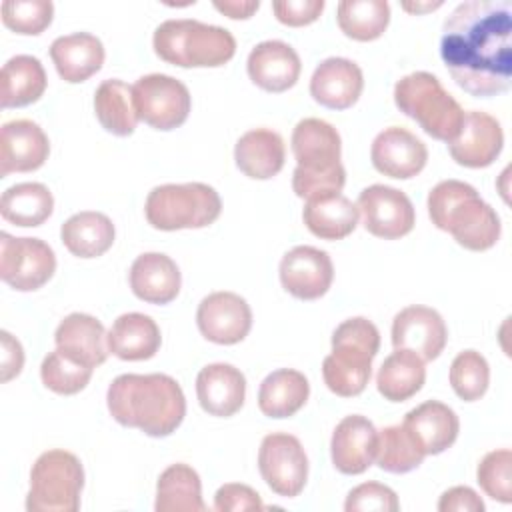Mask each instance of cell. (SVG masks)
<instances>
[{"label":"cell","instance_id":"6da1fadb","mask_svg":"<svg viewBox=\"0 0 512 512\" xmlns=\"http://www.w3.org/2000/svg\"><path fill=\"white\" fill-rule=\"evenodd\" d=\"M512 4L468 0L442 24L440 58L452 80L472 96L490 98L512 84Z\"/></svg>","mask_w":512,"mask_h":512},{"label":"cell","instance_id":"7a4b0ae2","mask_svg":"<svg viewBox=\"0 0 512 512\" xmlns=\"http://www.w3.org/2000/svg\"><path fill=\"white\" fill-rule=\"evenodd\" d=\"M112 418L152 438L170 436L186 416L180 384L168 374H120L106 392Z\"/></svg>","mask_w":512,"mask_h":512},{"label":"cell","instance_id":"3957f363","mask_svg":"<svg viewBox=\"0 0 512 512\" xmlns=\"http://www.w3.org/2000/svg\"><path fill=\"white\" fill-rule=\"evenodd\" d=\"M428 216L438 230L472 252L492 248L502 232L496 210L486 204L474 186L462 180H442L428 192Z\"/></svg>","mask_w":512,"mask_h":512},{"label":"cell","instance_id":"277c9868","mask_svg":"<svg viewBox=\"0 0 512 512\" xmlns=\"http://www.w3.org/2000/svg\"><path fill=\"white\" fill-rule=\"evenodd\" d=\"M292 152L296 168L292 190L298 198L342 192L346 170L340 162L342 140L338 130L320 118H304L292 130Z\"/></svg>","mask_w":512,"mask_h":512},{"label":"cell","instance_id":"5b68a950","mask_svg":"<svg viewBox=\"0 0 512 512\" xmlns=\"http://www.w3.org/2000/svg\"><path fill=\"white\" fill-rule=\"evenodd\" d=\"M378 348L380 332L368 318L354 316L338 324L332 334V352L322 362V376L328 390L342 398L364 392Z\"/></svg>","mask_w":512,"mask_h":512},{"label":"cell","instance_id":"8992f818","mask_svg":"<svg viewBox=\"0 0 512 512\" xmlns=\"http://www.w3.org/2000/svg\"><path fill=\"white\" fill-rule=\"evenodd\" d=\"M152 46L160 60L180 68H218L236 54L230 30L190 18L162 22L154 30Z\"/></svg>","mask_w":512,"mask_h":512},{"label":"cell","instance_id":"52a82bcc","mask_svg":"<svg viewBox=\"0 0 512 512\" xmlns=\"http://www.w3.org/2000/svg\"><path fill=\"white\" fill-rule=\"evenodd\" d=\"M394 104L420 128L446 144H450L464 122V110L458 100L444 90L440 80L430 72H412L394 86Z\"/></svg>","mask_w":512,"mask_h":512},{"label":"cell","instance_id":"ba28073f","mask_svg":"<svg viewBox=\"0 0 512 512\" xmlns=\"http://www.w3.org/2000/svg\"><path fill=\"white\" fill-rule=\"evenodd\" d=\"M222 212L218 192L202 182L162 184L148 192L144 214L156 230H184L210 226Z\"/></svg>","mask_w":512,"mask_h":512},{"label":"cell","instance_id":"9c48e42d","mask_svg":"<svg viewBox=\"0 0 512 512\" xmlns=\"http://www.w3.org/2000/svg\"><path fill=\"white\" fill-rule=\"evenodd\" d=\"M84 488V468L68 450L42 452L30 470L28 512H76Z\"/></svg>","mask_w":512,"mask_h":512},{"label":"cell","instance_id":"30bf717a","mask_svg":"<svg viewBox=\"0 0 512 512\" xmlns=\"http://www.w3.org/2000/svg\"><path fill=\"white\" fill-rule=\"evenodd\" d=\"M132 92L138 118L156 130L166 132L182 126L192 108L186 84L168 74L140 76Z\"/></svg>","mask_w":512,"mask_h":512},{"label":"cell","instance_id":"8fae6325","mask_svg":"<svg viewBox=\"0 0 512 512\" xmlns=\"http://www.w3.org/2000/svg\"><path fill=\"white\" fill-rule=\"evenodd\" d=\"M56 270L54 250L40 238L0 234V278L14 290L42 288Z\"/></svg>","mask_w":512,"mask_h":512},{"label":"cell","instance_id":"7c38bea8","mask_svg":"<svg viewBox=\"0 0 512 512\" xmlns=\"http://www.w3.org/2000/svg\"><path fill=\"white\" fill-rule=\"evenodd\" d=\"M258 468L268 488L284 498L298 496L308 480V456L300 440L286 432H272L262 438Z\"/></svg>","mask_w":512,"mask_h":512},{"label":"cell","instance_id":"4fadbf2b","mask_svg":"<svg viewBox=\"0 0 512 512\" xmlns=\"http://www.w3.org/2000/svg\"><path fill=\"white\" fill-rule=\"evenodd\" d=\"M358 210L362 214L364 228L378 238L396 240L412 232L416 224V212L410 198L392 186L372 184L358 196Z\"/></svg>","mask_w":512,"mask_h":512},{"label":"cell","instance_id":"5bb4252c","mask_svg":"<svg viewBox=\"0 0 512 512\" xmlns=\"http://www.w3.org/2000/svg\"><path fill=\"white\" fill-rule=\"evenodd\" d=\"M200 334L222 346L242 342L252 328V310L236 292H212L202 298L196 310Z\"/></svg>","mask_w":512,"mask_h":512},{"label":"cell","instance_id":"9a60e30c","mask_svg":"<svg viewBox=\"0 0 512 512\" xmlns=\"http://www.w3.org/2000/svg\"><path fill=\"white\" fill-rule=\"evenodd\" d=\"M282 288L298 300H318L334 280V264L328 252L314 246H294L280 260Z\"/></svg>","mask_w":512,"mask_h":512},{"label":"cell","instance_id":"2e32d148","mask_svg":"<svg viewBox=\"0 0 512 512\" xmlns=\"http://www.w3.org/2000/svg\"><path fill=\"white\" fill-rule=\"evenodd\" d=\"M448 328L442 316L422 304L402 308L392 320V344L394 348L410 350L424 362L438 358L446 346Z\"/></svg>","mask_w":512,"mask_h":512},{"label":"cell","instance_id":"e0dca14e","mask_svg":"<svg viewBox=\"0 0 512 512\" xmlns=\"http://www.w3.org/2000/svg\"><path fill=\"white\" fill-rule=\"evenodd\" d=\"M370 158L380 174L408 180L424 170L428 162V148L410 130L390 126L376 134L370 148Z\"/></svg>","mask_w":512,"mask_h":512},{"label":"cell","instance_id":"ac0fdd59","mask_svg":"<svg viewBox=\"0 0 512 512\" xmlns=\"http://www.w3.org/2000/svg\"><path fill=\"white\" fill-rule=\"evenodd\" d=\"M504 146L500 122L480 110L464 112V122L458 136L448 144L452 160L466 168L490 166Z\"/></svg>","mask_w":512,"mask_h":512},{"label":"cell","instance_id":"d6986e66","mask_svg":"<svg viewBox=\"0 0 512 512\" xmlns=\"http://www.w3.org/2000/svg\"><path fill=\"white\" fill-rule=\"evenodd\" d=\"M378 448V430L374 424L360 414H352L342 418L330 440V454L332 464L342 474H362L366 472L374 458Z\"/></svg>","mask_w":512,"mask_h":512},{"label":"cell","instance_id":"ffe728a7","mask_svg":"<svg viewBox=\"0 0 512 512\" xmlns=\"http://www.w3.org/2000/svg\"><path fill=\"white\" fill-rule=\"evenodd\" d=\"M50 154L46 132L32 120H10L0 132V178L38 170Z\"/></svg>","mask_w":512,"mask_h":512},{"label":"cell","instance_id":"44dd1931","mask_svg":"<svg viewBox=\"0 0 512 512\" xmlns=\"http://www.w3.org/2000/svg\"><path fill=\"white\" fill-rule=\"evenodd\" d=\"M246 70L258 88L278 94L298 82L302 62L290 44L282 40H264L250 50Z\"/></svg>","mask_w":512,"mask_h":512},{"label":"cell","instance_id":"7402d4cb","mask_svg":"<svg viewBox=\"0 0 512 512\" xmlns=\"http://www.w3.org/2000/svg\"><path fill=\"white\" fill-rule=\"evenodd\" d=\"M362 88L364 76L360 66L342 56L322 60L310 78L312 98L330 110H346L354 106Z\"/></svg>","mask_w":512,"mask_h":512},{"label":"cell","instance_id":"603a6c76","mask_svg":"<svg viewBox=\"0 0 512 512\" xmlns=\"http://www.w3.org/2000/svg\"><path fill=\"white\" fill-rule=\"evenodd\" d=\"M196 396L210 416H234L244 406L246 378L232 364H208L196 376Z\"/></svg>","mask_w":512,"mask_h":512},{"label":"cell","instance_id":"cb8c5ba5","mask_svg":"<svg viewBox=\"0 0 512 512\" xmlns=\"http://www.w3.org/2000/svg\"><path fill=\"white\" fill-rule=\"evenodd\" d=\"M402 426L410 432L426 456L442 454L448 450L460 432V420L456 412L438 400H426L412 408L404 416Z\"/></svg>","mask_w":512,"mask_h":512},{"label":"cell","instance_id":"d4e9b609","mask_svg":"<svg viewBox=\"0 0 512 512\" xmlns=\"http://www.w3.org/2000/svg\"><path fill=\"white\" fill-rule=\"evenodd\" d=\"M182 286L176 262L162 252H144L130 266V288L148 304L172 302Z\"/></svg>","mask_w":512,"mask_h":512},{"label":"cell","instance_id":"484cf974","mask_svg":"<svg viewBox=\"0 0 512 512\" xmlns=\"http://www.w3.org/2000/svg\"><path fill=\"white\" fill-rule=\"evenodd\" d=\"M104 46L90 32L58 36L50 44V58L62 80L78 84L94 76L104 64Z\"/></svg>","mask_w":512,"mask_h":512},{"label":"cell","instance_id":"4316f807","mask_svg":"<svg viewBox=\"0 0 512 512\" xmlns=\"http://www.w3.org/2000/svg\"><path fill=\"white\" fill-rule=\"evenodd\" d=\"M102 322L90 314H68L54 332L56 348L74 356L76 360L96 368L106 362L108 340Z\"/></svg>","mask_w":512,"mask_h":512},{"label":"cell","instance_id":"83f0119b","mask_svg":"<svg viewBox=\"0 0 512 512\" xmlns=\"http://www.w3.org/2000/svg\"><path fill=\"white\" fill-rule=\"evenodd\" d=\"M234 160L240 172L254 180L276 176L286 160V146L278 132L254 128L244 132L234 146Z\"/></svg>","mask_w":512,"mask_h":512},{"label":"cell","instance_id":"f1b7e54d","mask_svg":"<svg viewBox=\"0 0 512 512\" xmlns=\"http://www.w3.org/2000/svg\"><path fill=\"white\" fill-rule=\"evenodd\" d=\"M360 210L342 192L322 194L306 200L302 220L322 240H342L358 226Z\"/></svg>","mask_w":512,"mask_h":512},{"label":"cell","instance_id":"f546056e","mask_svg":"<svg viewBox=\"0 0 512 512\" xmlns=\"http://www.w3.org/2000/svg\"><path fill=\"white\" fill-rule=\"evenodd\" d=\"M108 350L128 362L152 358L162 342L158 324L140 312H128L114 320L108 336Z\"/></svg>","mask_w":512,"mask_h":512},{"label":"cell","instance_id":"4dcf8cb0","mask_svg":"<svg viewBox=\"0 0 512 512\" xmlns=\"http://www.w3.org/2000/svg\"><path fill=\"white\" fill-rule=\"evenodd\" d=\"M308 396V378L294 368H280L262 380L258 390V408L268 418H288L306 404Z\"/></svg>","mask_w":512,"mask_h":512},{"label":"cell","instance_id":"1f68e13d","mask_svg":"<svg viewBox=\"0 0 512 512\" xmlns=\"http://www.w3.org/2000/svg\"><path fill=\"white\" fill-rule=\"evenodd\" d=\"M0 106L22 108L36 102L48 84L42 62L30 54L12 56L0 72Z\"/></svg>","mask_w":512,"mask_h":512},{"label":"cell","instance_id":"d6a6232c","mask_svg":"<svg viewBox=\"0 0 512 512\" xmlns=\"http://www.w3.org/2000/svg\"><path fill=\"white\" fill-rule=\"evenodd\" d=\"M112 220L94 210L72 214L60 228V238L70 254L78 258H96L108 252L114 244Z\"/></svg>","mask_w":512,"mask_h":512},{"label":"cell","instance_id":"836d02e7","mask_svg":"<svg viewBox=\"0 0 512 512\" xmlns=\"http://www.w3.org/2000/svg\"><path fill=\"white\" fill-rule=\"evenodd\" d=\"M156 512H204L202 482L188 464H170L156 484Z\"/></svg>","mask_w":512,"mask_h":512},{"label":"cell","instance_id":"e575fe53","mask_svg":"<svg viewBox=\"0 0 512 512\" xmlns=\"http://www.w3.org/2000/svg\"><path fill=\"white\" fill-rule=\"evenodd\" d=\"M426 380L424 360L402 348H394L390 356L382 362L376 374L378 392L390 402H404L412 398Z\"/></svg>","mask_w":512,"mask_h":512},{"label":"cell","instance_id":"d590c367","mask_svg":"<svg viewBox=\"0 0 512 512\" xmlns=\"http://www.w3.org/2000/svg\"><path fill=\"white\" fill-rule=\"evenodd\" d=\"M94 112L102 128L114 136H130L140 120L132 86L118 78H108L96 88Z\"/></svg>","mask_w":512,"mask_h":512},{"label":"cell","instance_id":"8d00e7d4","mask_svg":"<svg viewBox=\"0 0 512 512\" xmlns=\"http://www.w3.org/2000/svg\"><path fill=\"white\" fill-rule=\"evenodd\" d=\"M54 210V198L48 186L40 182H20L2 192L0 214L16 226H40Z\"/></svg>","mask_w":512,"mask_h":512},{"label":"cell","instance_id":"74e56055","mask_svg":"<svg viewBox=\"0 0 512 512\" xmlns=\"http://www.w3.org/2000/svg\"><path fill=\"white\" fill-rule=\"evenodd\" d=\"M340 30L358 42H370L384 34L390 22L386 0H342L336 8Z\"/></svg>","mask_w":512,"mask_h":512},{"label":"cell","instance_id":"f35d334b","mask_svg":"<svg viewBox=\"0 0 512 512\" xmlns=\"http://www.w3.org/2000/svg\"><path fill=\"white\" fill-rule=\"evenodd\" d=\"M422 448L410 436V432L402 426H386L378 432V448H376V464L390 474H406L418 468L424 460Z\"/></svg>","mask_w":512,"mask_h":512},{"label":"cell","instance_id":"ab89813d","mask_svg":"<svg viewBox=\"0 0 512 512\" xmlns=\"http://www.w3.org/2000/svg\"><path fill=\"white\" fill-rule=\"evenodd\" d=\"M92 366L76 360L74 356L62 352L60 348H56L54 352H50L40 366V378L42 384L56 392V394H78L80 390L86 388V384L92 378Z\"/></svg>","mask_w":512,"mask_h":512},{"label":"cell","instance_id":"60d3db41","mask_svg":"<svg viewBox=\"0 0 512 512\" xmlns=\"http://www.w3.org/2000/svg\"><path fill=\"white\" fill-rule=\"evenodd\" d=\"M450 384L464 402L480 400L490 384V366L476 350H462L450 364Z\"/></svg>","mask_w":512,"mask_h":512},{"label":"cell","instance_id":"b9f144b4","mask_svg":"<svg viewBox=\"0 0 512 512\" xmlns=\"http://www.w3.org/2000/svg\"><path fill=\"white\" fill-rule=\"evenodd\" d=\"M0 12L6 28L16 34L36 36L50 26L54 4L50 0H4Z\"/></svg>","mask_w":512,"mask_h":512},{"label":"cell","instance_id":"7bdbcfd3","mask_svg":"<svg viewBox=\"0 0 512 512\" xmlns=\"http://www.w3.org/2000/svg\"><path fill=\"white\" fill-rule=\"evenodd\" d=\"M512 452L508 448L492 450L488 452L478 468H476V478L480 488L490 496L492 500H498L502 504L512 502Z\"/></svg>","mask_w":512,"mask_h":512},{"label":"cell","instance_id":"ee69618b","mask_svg":"<svg viewBox=\"0 0 512 512\" xmlns=\"http://www.w3.org/2000/svg\"><path fill=\"white\" fill-rule=\"evenodd\" d=\"M346 512H396L400 502L396 492L380 482H364L352 488L344 502Z\"/></svg>","mask_w":512,"mask_h":512},{"label":"cell","instance_id":"f6af8a7d","mask_svg":"<svg viewBox=\"0 0 512 512\" xmlns=\"http://www.w3.org/2000/svg\"><path fill=\"white\" fill-rule=\"evenodd\" d=\"M214 508L218 512H246V510H264V504L260 494L250 486L230 482L216 490Z\"/></svg>","mask_w":512,"mask_h":512},{"label":"cell","instance_id":"bcb514c9","mask_svg":"<svg viewBox=\"0 0 512 512\" xmlns=\"http://www.w3.org/2000/svg\"><path fill=\"white\" fill-rule=\"evenodd\" d=\"M272 10L278 22L298 28L316 22L324 10V0H276Z\"/></svg>","mask_w":512,"mask_h":512},{"label":"cell","instance_id":"7dc6e473","mask_svg":"<svg viewBox=\"0 0 512 512\" xmlns=\"http://www.w3.org/2000/svg\"><path fill=\"white\" fill-rule=\"evenodd\" d=\"M440 512H484L482 498L468 486L448 488L438 500Z\"/></svg>","mask_w":512,"mask_h":512},{"label":"cell","instance_id":"c3c4849f","mask_svg":"<svg viewBox=\"0 0 512 512\" xmlns=\"http://www.w3.org/2000/svg\"><path fill=\"white\" fill-rule=\"evenodd\" d=\"M0 342H2V358H0V380L10 382L16 378L24 366V350L22 344L6 330L0 332Z\"/></svg>","mask_w":512,"mask_h":512},{"label":"cell","instance_id":"681fc988","mask_svg":"<svg viewBox=\"0 0 512 512\" xmlns=\"http://www.w3.org/2000/svg\"><path fill=\"white\" fill-rule=\"evenodd\" d=\"M214 8L232 20H246L260 8V2L258 0H216Z\"/></svg>","mask_w":512,"mask_h":512},{"label":"cell","instance_id":"f907efd6","mask_svg":"<svg viewBox=\"0 0 512 512\" xmlns=\"http://www.w3.org/2000/svg\"><path fill=\"white\" fill-rule=\"evenodd\" d=\"M442 6V2L438 0V2H402V8L406 10V12H414V14H418V12H430V10H436V8H440Z\"/></svg>","mask_w":512,"mask_h":512}]
</instances>
